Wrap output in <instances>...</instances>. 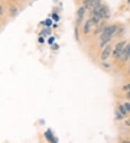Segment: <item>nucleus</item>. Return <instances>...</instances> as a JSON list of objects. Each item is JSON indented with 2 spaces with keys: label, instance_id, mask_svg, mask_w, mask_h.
<instances>
[{
  "label": "nucleus",
  "instance_id": "1",
  "mask_svg": "<svg viewBox=\"0 0 130 143\" xmlns=\"http://www.w3.org/2000/svg\"><path fill=\"white\" fill-rule=\"evenodd\" d=\"M117 27L116 25H111L109 27H107L104 29L102 33L101 37V46H104L105 44H107L111 39L112 35L116 31Z\"/></svg>",
  "mask_w": 130,
  "mask_h": 143
},
{
  "label": "nucleus",
  "instance_id": "2",
  "mask_svg": "<svg viewBox=\"0 0 130 143\" xmlns=\"http://www.w3.org/2000/svg\"><path fill=\"white\" fill-rule=\"evenodd\" d=\"M93 16H95L101 19H108L110 17V12L108 8L105 5H100L97 8L93 10Z\"/></svg>",
  "mask_w": 130,
  "mask_h": 143
},
{
  "label": "nucleus",
  "instance_id": "3",
  "mask_svg": "<svg viewBox=\"0 0 130 143\" xmlns=\"http://www.w3.org/2000/svg\"><path fill=\"white\" fill-rule=\"evenodd\" d=\"M101 5V0H85L84 7L88 10H93Z\"/></svg>",
  "mask_w": 130,
  "mask_h": 143
},
{
  "label": "nucleus",
  "instance_id": "4",
  "mask_svg": "<svg viewBox=\"0 0 130 143\" xmlns=\"http://www.w3.org/2000/svg\"><path fill=\"white\" fill-rule=\"evenodd\" d=\"M126 44V41H121L118 43L116 45V47L113 52V57L114 58H120L121 56V54L124 51V46Z\"/></svg>",
  "mask_w": 130,
  "mask_h": 143
},
{
  "label": "nucleus",
  "instance_id": "5",
  "mask_svg": "<svg viewBox=\"0 0 130 143\" xmlns=\"http://www.w3.org/2000/svg\"><path fill=\"white\" fill-rule=\"evenodd\" d=\"M85 8L84 7H81L78 9V15H77V23L78 24L82 21L84 18V15H85Z\"/></svg>",
  "mask_w": 130,
  "mask_h": 143
},
{
  "label": "nucleus",
  "instance_id": "6",
  "mask_svg": "<svg viewBox=\"0 0 130 143\" xmlns=\"http://www.w3.org/2000/svg\"><path fill=\"white\" fill-rule=\"evenodd\" d=\"M111 46H107L104 49V50L101 54V59L104 60V61L106 60L109 57V56L111 54Z\"/></svg>",
  "mask_w": 130,
  "mask_h": 143
},
{
  "label": "nucleus",
  "instance_id": "7",
  "mask_svg": "<svg viewBox=\"0 0 130 143\" xmlns=\"http://www.w3.org/2000/svg\"><path fill=\"white\" fill-rule=\"evenodd\" d=\"M45 136H46V139L48 140V141H49V142H51V143H56L57 142L56 139L53 137L52 131H51L50 129H48V130L46 131V132L45 133Z\"/></svg>",
  "mask_w": 130,
  "mask_h": 143
},
{
  "label": "nucleus",
  "instance_id": "8",
  "mask_svg": "<svg viewBox=\"0 0 130 143\" xmlns=\"http://www.w3.org/2000/svg\"><path fill=\"white\" fill-rule=\"evenodd\" d=\"M92 20H89L86 22V23L85 24V26H84V28H83V31L85 33H88L90 31V29H91V26H92Z\"/></svg>",
  "mask_w": 130,
  "mask_h": 143
},
{
  "label": "nucleus",
  "instance_id": "9",
  "mask_svg": "<svg viewBox=\"0 0 130 143\" xmlns=\"http://www.w3.org/2000/svg\"><path fill=\"white\" fill-rule=\"evenodd\" d=\"M119 112L121 114H123L124 116V115L127 114V109H126V107L124 106H119Z\"/></svg>",
  "mask_w": 130,
  "mask_h": 143
},
{
  "label": "nucleus",
  "instance_id": "10",
  "mask_svg": "<svg viewBox=\"0 0 130 143\" xmlns=\"http://www.w3.org/2000/svg\"><path fill=\"white\" fill-rule=\"evenodd\" d=\"M42 35H43V36H46V35H50L51 34V30H49V29H45V30H43L42 32H41V33Z\"/></svg>",
  "mask_w": 130,
  "mask_h": 143
},
{
  "label": "nucleus",
  "instance_id": "11",
  "mask_svg": "<svg viewBox=\"0 0 130 143\" xmlns=\"http://www.w3.org/2000/svg\"><path fill=\"white\" fill-rule=\"evenodd\" d=\"M45 25L48 27L51 26L52 25V21L51 19H46V21H45Z\"/></svg>",
  "mask_w": 130,
  "mask_h": 143
},
{
  "label": "nucleus",
  "instance_id": "12",
  "mask_svg": "<svg viewBox=\"0 0 130 143\" xmlns=\"http://www.w3.org/2000/svg\"><path fill=\"white\" fill-rule=\"evenodd\" d=\"M52 17H53V19L56 22L59 21V15H58L57 14H53V15H52Z\"/></svg>",
  "mask_w": 130,
  "mask_h": 143
},
{
  "label": "nucleus",
  "instance_id": "13",
  "mask_svg": "<svg viewBox=\"0 0 130 143\" xmlns=\"http://www.w3.org/2000/svg\"><path fill=\"white\" fill-rule=\"evenodd\" d=\"M123 116L124 115L121 114V113H116V118L118 119V120H121L122 118H123Z\"/></svg>",
  "mask_w": 130,
  "mask_h": 143
},
{
  "label": "nucleus",
  "instance_id": "14",
  "mask_svg": "<svg viewBox=\"0 0 130 143\" xmlns=\"http://www.w3.org/2000/svg\"><path fill=\"white\" fill-rule=\"evenodd\" d=\"M54 40H55V38H54V37H51V38L49 39V41H48L49 44V45H53V42H54Z\"/></svg>",
  "mask_w": 130,
  "mask_h": 143
},
{
  "label": "nucleus",
  "instance_id": "15",
  "mask_svg": "<svg viewBox=\"0 0 130 143\" xmlns=\"http://www.w3.org/2000/svg\"><path fill=\"white\" fill-rule=\"evenodd\" d=\"M124 106L126 107L127 111H128L129 112H130V103H125V104H124Z\"/></svg>",
  "mask_w": 130,
  "mask_h": 143
},
{
  "label": "nucleus",
  "instance_id": "16",
  "mask_svg": "<svg viewBox=\"0 0 130 143\" xmlns=\"http://www.w3.org/2000/svg\"><path fill=\"white\" fill-rule=\"evenodd\" d=\"M123 90H130V84L126 85L125 86H124Z\"/></svg>",
  "mask_w": 130,
  "mask_h": 143
},
{
  "label": "nucleus",
  "instance_id": "17",
  "mask_svg": "<svg viewBox=\"0 0 130 143\" xmlns=\"http://www.w3.org/2000/svg\"><path fill=\"white\" fill-rule=\"evenodd\" d=\"M38 41H39V43H43L44 41H45V40H44V38H43V37H40V38H38Z\"/></svg>",
  "mask_w": 130,
  "mask_h": 143
},
{
  "label": "nucleus",
  "instance_id": "18",
  "mask_svg": "<svg viewBox=\"0 0 130 143\" xmlns=\"http://www.w3.org/2000/svg\"><path fill=\"white\" fill-rule=\"evenodd\" d=\"M125 124L127 125V126H130V118H129V119H127L126 121H125Z\"/></svg>",
  "mask_w": 130,
  "mask_h": 143
},
{
  "label": "nucleus",
  "instance_id": "19",
  "mask_svg": "<svg viewBox=\"0 0 130 143\" xmlns=\"http://www.w3.org/2000/svg\"><path fill=\"white\" fill-rule=\"evenodd\" d=\"M78 28L75 29V35H76V38L78 39Z\"/></svg>",
  "mask_w": 130,
  "mask_h": 143
},
{
  "label": "nucleus",
  "instance_id": "20",
  "mask_svg": "<svg viewBox=\"0 0 130 143\" xmlns=\"http://www.w3.org/2000/svg\"><path fill=\"white\" fill-rule=\"evenodd\" d=\"M58 48H59V46H58V45H56V44H55L54 47H52V49H57Z\"/></svg>",
  "mask_w": 130,
  "mask_h": 143
},
{
  "label": "nucleus",
  "instance_id": "21",
  "mask_svg": "<svg viewBox=\"0 0 130 143\" xmlns=\"http://www.w3.org/2000/svg\"><path fill=\"white\" fill-rule=\"evenodd\" d=\"M1 14H2V8L0 6V15H1Z\"/></svg>",
  "mask_w": 130,
  "mask_h": 143
},
{
  "label": "nucleus",
  "instance_id": "22",
  "mask_svg": "<svg viewBox=\"0 0 130 143\" xmlns=\"http://www.w3.org/2000/svg\"><path fill=\"white\" fill-rule=\"evenodd\" d=\"M127 97H128L129 98H130V92L127 93Z\"/></svg>",
  "mask_w": 130,
  "mask_h": 143
},
{
  "label": "nucleus",
  "instance_id": "23",
  "mask_svg": "<svg viewBox=\"0 0 130 143\" xmlns=\"http://www.w3.org/2000/svg\"><path fill=\"white\" fill-rule=\"evenodd\" d=\"M129 57H130V49H129Z\"/></svg>",
  "mask_w": 130,
  "mask_h": 143
},
{
  "label": "nucleus",
  "instance_id": "24",
  "mask_svg": "<svg viewBox=\"0 0 130 143\" xmlns=\"http://www.w3.org/2000/svg\"></svg>",
  "mask_w": 130,
  "mask_h": 143
}]
</instances>
